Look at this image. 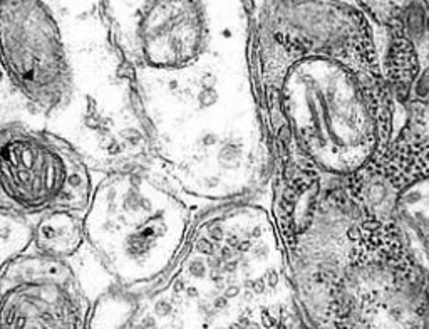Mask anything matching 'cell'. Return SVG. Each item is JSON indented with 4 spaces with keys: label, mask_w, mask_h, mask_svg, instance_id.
<instances>
[{
    "label": "cell",
    "mask_w": 429,
    "mask_h": 329,
    "mask_svg": "<svg viewBox=\"0 0 429 329\" xmlns=\"http://www.w3.org/2000/svg\"><path fill=\"white\" fill-rule=\"evenodd\" d=\"M133 77L154 163L178 189L220 205L267 184L273 150L250 57L173 77Z\"/></svg>",
    "instance_id": "obj_1"
},
{
    "label": "cell",
    "mask_w": 429,
    "mask_h": 329,
    "mask_svg": "<svg viewBox=\"0 0 429 329\" xmlns=\"http://www.w3.org/2000/svg\"><path fill=\"white\" fill-rule=\"evenodd\" d=\"M138 326H307L272 210L248 199L207 210L171 271L143 292Z\"/></svg>",
    "instance_id": "obj_2"
},
{
    "label": "cell",
    "mask_w": 429,
    "mask_h": 329,
    "mask_svg": "<svg viewBox=\"0 0 429 329\" xmlns=\"http://www.w3.org/2000/svg\"><path fill=\"white\" fill-rule=\"evenodd\" d=\"M263 113L268 133L284 126L305 158L337 178L366 167L387 133L379 76L332 57L292 64Z\"/></svg>",
    "instance_id": "obj_3"
},
{
    "label": "cell",
    "mask_w": 429,
    "mask_h": 329,
    "mask_svg": "<svg viewBox=\"0 0 429 329\" xmlns=\"http://www.w3.org/2000/svg\"><path fill=\"white\" fill-rule=\"evenodd\" d=\"M186 199L154 162L103 172L84 212L86 244L118 286L146 292L166 277L195 225Z\"/></svg>",
    "instance_id": "obj_4"
},
{
    "label": "cell",
    "mask_w": 429,
    "mask_h": 329,
    "mask_svg": "<svg viewBox=\"0 0 429 329\" xmlns=\"http://www.w3.org/2000/svg\"><path fill=\"white\" fill-rule=\"evenodd\" d=\"M113 43L133 74L180 76L250 57L244 0H104Z\"/></svg>",
    "instance_id": "obj_5"
},
{
    "label": "cell",
    "mask_w": 429,
    "mask_h": 329,
    "mask_svg": "<svg viewBox=\"0 0 429 329\" xmlns=\"http://www.w3.org/2000/svg\"><path fill=\"white\" fill-rule=\"evenodd\" d=\"M255 32V81L262 106L284 72L305 57H332L377 74L371 29L355 9L339 0H272Z\"/></svg>",
    "instance_id": "obj_6"
},
{
    "label": "cell",
    "mask_w": 429,
    "mask_h": 329,
    "mask_svg": "<svg viewBox=\"0 0 429 329\" xmlns=\"http://www.w3.org/2000/svg\"><path fill=\"white\" fill-rule=\"evenodd\" d=\"M91 164L71 143L42 128L2 123V205L27 216L88 210L96 182Z\"/></svg>",
    "instance_id": "obj_7"
},
{
    "label": "cell",
    "mask_w": 429,
    "mask_h": 329,
    "mask_svg": "<svg viewBox=\"0 0 429 329\" xmlns=\"http://www.w3.org/2000/svg\"><path fill=\"white\" fill-rule=\"evenodd\" d=\"M0 328H88L93 301L69 259L27 250L2 264Z\"/></svg>",
    "instance_id": "obj_8"
},
{
    "label": "cell",
    "mask_w": 429,
    "mask_h": 329,
    "mask_svg": "<svg viewBox=\"0 0 429 329\" xmlns=\"http://www.w3.org/2000/svg\"><path fill=\"white\" fill-rule=\"evenodd\" d=\"M86 245L84 213L51 210L35 216L32 247L40 254L71 259Z\"/></svg>",
    "instance_id": "obj_9"
},
{
    "label": "cell",
    "mask_w": 429,
    "mask_h": 329,
    "mask_svg": "<svg viewBox=\"0 0 429 329\" xmlns=\"http://www.w3.org/2000/svg\"><path fill=\"white\" fill-rule=\"evenodd\" d=\"M34 216H27L21 210L2 205L0 216V235H2V264L24 254L34 242Z\"/></svg>",
    "instance_id": "obj_10"
}]
</instances>
